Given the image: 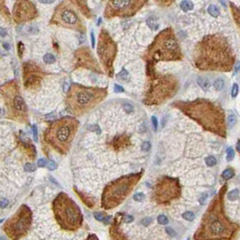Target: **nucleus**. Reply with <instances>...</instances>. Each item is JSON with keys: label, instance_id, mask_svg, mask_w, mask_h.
<instances>
[{"label": "nucleus", "instance_id": "1", "mask_svg": "<svg viewBox=\"0 0 240 240\" xmlns=\"http://www.w3.org/2000/svg\"><path fill=\"white\" fill-rule=\"evenodd\" d=\"M194 65L203 71L229 72L234 69L236 54L229 42L222 34H208L196 45Z\"/></svg>", "mask_w": 240, "mask_h": 240}, {"label": "nucleus", "instance_id": "2", "mask_svg": "<svg viewBox=\"0 0 240 240\" xmlns=\"http://www.w3.org/2000/svg\"><path fill=\"white\" fill-rule=\"evenodd\" d=\"M227 190L228 185H223L210 201L194 234V240H231L235 238L239 227L227 216L224 204Z\"/></svg>", "mask_w": 240, "mask_h": 240}, {"label": "nucleus", "instance_id": "3", "mask_svg": "<svg viewBox=\"0 0 240 240\" xmlns=\"http://www.w3.org/2000/svg\"><path fill=\"white\" fill-rule=\"evenodd\" d=\"M173 106L194 120L204 130L222 138L227 137L226 114L219 104L209 99H197L190 101H177Z\"/></svg>", "mask_w": 240, "mask_h": 240}, {"label": "nucleus", "instance_id": "4", "mask_svg": "<svg viewBox=\"0 0 240 240\" xmlns=\"http://www.w3.org/2000/svg\"><path fill=\"white\" fill-rule=\"evenodd\" d=\"M146 64L154 65L159 61H177L183 59L180 44L172 27L161 31L148 46L144 55Z\"/></svg>", "mask_w": 240, "mask_h": 240}, {"label": "nucleus", "instance_id": "5", "mask_svg": "<svg viewBox=\"0 0 240 240\" xmlns=\"http://www.w3.org/2000/svg\"><path fill=\"white\" fill-rule=\"evenodd\" d=\"M107 96V88L72 84L66 97V105L71 114L75 117H81L94 109Z\"/></svg>", "mask_w": 240, "mask_h": 240}, {"label": "nucleus", "instance_id": "6", "mask_svg": "<svg viewBox=\"0 0 240 240\" xmlns=\"http://www.w3.org/2000/svg\"><path fill=\"white\" fill-rule=\"evenodd\" d=\"M79 123L73 117H64L54 121L45 130L44 139L60 154H66L78 132Z\"/></svg>", "mask_w": 240, "mask_h": 240}, {"label": "nucleus", "instance_id": "7", "mask_svg": "<svg viewBox=\"0 0 240 240\" xmlns=\"http://www.w3.org/2000/svg\"><path fill=\"white\" fill-rule=\"evenodd\" d=\"M150 81L144 93L143 102L146 106H159L174 98L179 89L180 82L173 74L150 76Z\"/></svg>", "mask_w": 240, "mask_h": 240}, {"label": "nucleus", "instance_id": "8", "mask_svg": "<svg viewBox=\"0 0 240 240\" xmlns=\"http://www.w3.org/2000/svg\"><path fill=\"white\" fill-rule=\"evenodd\" d=\"M143 174L144 171L142 170L139 173L130 174L109 182L102 192L101 207L109 210L121 205L142 179Z\"/></svg>", "mask_w": 240, "mask_h": 240}, {"label": "nucleus", "instance_id": "9", "mask_svg": "<svg viewBox=\"0 0 240 240\" xmlns=\"http://www.w3.org/2000/svg\"><path fill=\"white\" fill-rule=\"evenodd\" d=\"M55 219L66 231H77L83 224V215L76 202L65 192H60L53 202Z\"/></svg>", "mask_w": 240, "mask_h": 240}, {"label": "nucleus", "instance_id": "10", "mask_svg": "<svg viewBox=\"0 0 240 240\" xmlns=\"http://www.w3.org/2000/svg\"><path fill=\"white\" fill-rule=\"evenodd\" d=\"M50 24L80 33L86 31L85 24L79 17L77 9L68 1H62L56 6Z\"/></svg>", "mask_w": 240, "mask_h": 240}, {"label": "nucleus", "instance_id": "11", "mask_svg": "<svg viewBox=\"0 0 240 240\" xmlns=\"http://www.w3.org/2000/svg\"><path fill=\"white\" fill-rule=\"evenodd\" d=\"M33 222V213L27 205H22L17 211L5 221L4 231L12 240H20L30 230Z\"/></svg>", "mask_w": 240, "mask_h": 240}, {"label": "nucleus", "instance_id": "12", "mask_svg": "<svg viewBox=\"0 0 240 240\" xmlns=\"http://www.w3.org/2000/svg\"><path fill=\"white\" fill-rule=\"evenodd\" d=\"M97 54L104 72L109 77H113L114 62L118 54V44L104 28L100 30L99 34Z\"/></svg>", "mask_w": 240, "mask_h": 240}, {"label": "nucleus", "instance_id": "13", "mask_svg": "<svg viewBox=\"0 0 240 240\" xmlns=\"http://www.w3.org/2000/svg\"><path fill=\"white\" fill-rule=\"evenodd\" d=\"M181 195V188L179 179L163 176L155 183L153 190L154 201L159 205H169Z\"/></svg>", "mask_w": 240, "mask_h": 240}, {"label": "nucleus", "instance_id": "14", "mask_svg": "<svg viewBox=\"0 0 240 240\" xmlns=\"http://www.w3.org/2000/svg\"><path fill=\"white\" fill-rule=\"evenodd\" d=\"M1 90L14 118L20 121H26L28 118V109L24 99L19 93L17 83L15 81H9L3 85Z\"/></svg>", "mask_w": 240, "mask_h": 240}, {"label": "nucleus", "instance_id": "15", "mask_svg": "<svg viewBox=\"0 0 240 240\" xmlns=\"http://www.w3.org/2000/svg\"><path fill=\"white\" fill-rule=\"evenodd\" d=\"M147 2L148 0H109L104 10V16L107 19L134 16Z\"/></svg>", "mask_w": 240, "mask_h": 240}, {"label": "nucleus", "instance_id": "16", "mask_svg": "<svg viewBox=\"0 0 240 240\" xmlns=\"http://www.w3.org/2000/svg\"><path fill=\"white\" fill-rule=\"evenodd\" d=\"M44 70L37 63L33 61H26L23 65V79L24 86L26 89L34 90L40 88L43 79Z\"/></svg>", "mask_w": 240, "mask_h": 240}, {"label": "nucleus", "instance_id": "17", "mask_svg": "<svg viewBox=\"0 0 240 240\" xmlns=\"http://www.w3.org/2000/svg\"><path fill=\"white\" fill-rule=\"evenodd\" d=\"M38 11L34 4L30 0H16L13 7V18L15 23L23 24L35 19Z\"/></svg>", "mask_w": 240, "mask_h": 240}, {"label": "nucleus", "instance_id": "18", "mask_svg": "<svg viewBox=\"0 0 240 240\" xmlns=\"http://www.w3.org/2000/svg\"><path fill=\"white\" fill-rule=\"evenodd\" d=\"M122 213H118L113 224L111 225L110 229H109V236H110V240H129L127 238V237L125 235V233L121 230L119 228L120 224H121V220L124 218V214H123V218H121Z\"/></svg>", "mask_w": 240, "mask_h": 240}, {"label": "nucleus", "instance_id": "19", "mask_svg": "<svg viewBox=\"0 0 240 240\" xmlns=\"http://www.w3.org/2000/svg\"><path fill=\"white\" fill-rule=\"evenodd\" d=\"M68 2L70 3L86 18H88V19L92 18L91 11H90L89 7L88 6L87 2L85 0H68Z\"/></svg>", "mask_w": 240, "mask_h": 240}, {"label": "nucleus", "instance_id": "20", "mask_svg": "<svg viewBox=\"0 0 240 240\" xmlns=\"http://www.w3.org/2000/svg\"><path fill=\"white\" fill-rule=\"evenodd\" d=\"M197 82L199 84V86L203 89V90H208L210 87V83L209 81V79L207 78H203V77H199L197 79Z\"/></svg>", "mask_w": 240, "mask_h": 240}, {"label": "nucleus", "instance_id": "21", "mask_svg": "<svg viewBox=\"0 0 240 240\" xmlns=\"http://www.w3.org/2000/svg\"><path fill=\"white\" fill-rule=\"evenodd\" d=\"M180 6L183 12H189L194 8V4L190 0H183L180 4Z\"/></svg>", "mask_w": 240, "mask_h": 240}, {"label": "nucleus", "instance_id": "22", "mask_svg": "<svg viewBox=\"0 0 240 240\" xmlns=\"http://www.w3.org/2000/svg\"><path fill=\"white\" fill-rule=\"evenodd\" d=\"M147 25L152 29V30H157L159 28V23L157 21V19L154 16H151L147 19L146 21Z\"/></svg>", "mask_w": 240, "mask_h": 240}, {"label": "nucleus", "instance_id": "23", "mask_svg": "<svg viewBox=\"0 0 240 240\" xmlns=\"http://www.w3.org/2000/svg\"><path fill=\"white\" fill-rule=\"evenodd\" d=\"M229 5H230V7H231V11H232V13H233V16H234V19H235V21H236V23H237V24L238 25H239V19H240V15H239V9L232 3V2H230L229 3Z\"/></svg>", "mask_w": 240, "mask_h": 240}, {"label": "nucleus", "instance_id": "24", "mask_svg": "<svg viewBox=\"0 0 240 240\" xmlns=\"http://www.w3.org/2000/svg\"><path fill=\"white\" fill-rule=\"evenodd\" d=\"M208 12L213 17H218L219 15V14H220L219 8L216 5H210L209 6V8H208Z\"/></svg>", "mask_w": 240, "mask_h": 240}, {"label": "nucleus", "instance_id": "25", "mask_svg": "<svg viewBox=\"0 0 240 240\" xmlns=\"http://www.w3.org/2000/svg\"><path fill=\"white\" fill-rule=\"evenodd\" d=\"M234 175H235V171L232 168H228L222 173V177L226 180H230L231 178L234 177Z\"/></svg>", "mask_w": 240, "mask_h": 240}, {"label": "nucleus", "instance_id": "26", "mask_svg": "<svg viewBox=\"0 0 240 240\" xmlns=\"http://www.w3.org/2000/svg\"><path fill=\"white\" fill-rule=\"evenodd\" d=\"M160 7H169L171 6L176 0H154Z\"/></svg>", "mask_w": 240, "mask_h": 240}, {"label": "nucleus", "instance_id": "27", "mask_svg": "<svg viewBox=\"0 0 240 240\" xmlns=\"http://www.w3.org/2000/svg\"><path fill=\"white\" fill-rule=\"evenodd\" d=\"M238 197H239V190H238V189H235V190H231L230 192H229V194H228V199L229 200H232V201L238 199Z\"/></svg>", "mask_w": 240, "mask_h": 240}, {"label": "nucleus", "instance_id": "28", "mask_svg": "<svg viewBox=\"0 0 240 240\" xmlns=\"http://www.w3.org/2000/svg\"><path fill=\"white\" fill-rule=\"evenodd\" d=\"M226 121H227V126H228L229 128H231L233 125H235L236 121H237V118H236L235 115H229V116H228V118H226Z\"/></svg>", "mask_w": 240, "mask_h": 240}, {"label": "nucleus", "instance_id": "29", "mask_svg": "<svg viewBox=\"0 0 240 240\" xmlns=\"http://www.w3.org/2000/svg\"><path fill=\"white\" fill-rule=\"evenodd\" d=\"M225 86V81L222 79H218L214 82V88L217 90H222Z\"/></svg>", "mask_w": 240, "mask_h": 240}, {"label": "nucleus", "instance_id": "30", "mask_svg": "<svg viewBox=\"0 0 240 240\" xmlns=\"http://www.w3.org/2000/svg\"><path fill=\"white\" fill-rule=\"evenodd\" d=\"M205 163L209 167H212V166H215L217 164V159L214 157V156H208L206 159H205Z\"/></svg>", "mask_w": 240, "mask_h": 240}, {"label": "nucleus", "instance_id": "31", "mask_svg": "<svg viewBox=\"0 0 240 240\" xmlns=\"http://www.w3.org/2000/svg\"><path fill=\"white\" fill-rule=\"evenodd\" d=\"M44 61L47 64H52L55 61V57L54 54H46L44 56Z\"/></svg>", "mask_w": 240, "mask_h": 240}, {"label": "nucleus", "instance_id": "32", "mask_svg": "<svg viewBox=\"0 0 240 240\" xmlns=\"http://www.w3.org/2000/svg\"><path fill=\"white\" fill-rule=\"evenodd\" d=\"M182 218L188 221H191L195 219V215L192 211H186L182 214Z\"/></svg>", "mask_w": 240, "mask_h": 240}, {"label": "nucleus", "instance_id": "33", "mask_svg": "<svg viewBox=\"0 0 240 240\" xmlns=\"http://www.w3.org/2000/svg\"><path fill=\"white\" fill-rule=\"evenodd\" d=\"M234 157H235V151H234V149L231 148V147H229L227 149V160L229 162H230V161H232L234 159Z\"/></svg>", "mask_w": 240, "mask_h": 240}, {"label": "nucleus", "instance_id": "34", "mask_svg": "<svg viewBox=\"0 0 240 240\" xmlns=\"http://www.w3.org/2000/svg\"><path fill=\"white\" fill-rule=\"evenodd\" d=\"M157 221L160 225H168L169 224V219H167L166 216L164 215H160L157 218Z\"/></svg>", "mask_w": 240, "mask_h": 240}, {"label": "nucleus", "instance_id": "35", "mask_svg": "<svg viewBox=\"0 0 240 240\" xmlns=\"http://www.w3.org/2000/svg\"><path fill=\"white\" fill-rule=\"evenodd\" d=\"M36 169V166L32 164V163H28L24 165V171L27 172V173H32V172H34Z\"/></svg>", "mask_w": 240, "mask_h": 240}, {"label": "nucleus", "instance_id": "36", "mask_svg": "<svg viewBox=\"0 0 240 240\" xmlns=\"http://www.w3.org/2000/svg\"><path fill=\"white\" fill-rule=\"evenodd\" d=\"M133 198H134V199H135V201L140 202V201H143V200H144V194L142 193V192H138V193H135V194L134 195Z\"/></svg>", "mask_w": 240, "mask_h": 240}, {"label": "nucleus", "instance_id": "37", "mask_svg": "<svg viewBox=\"0 0 240 240\" xmlns=\"http://www.w3.org/2000/svg\"><path fill=\"white\" fill-rule=\"evenodd\" d=\"M105 217H106V215L104 212H95L94 213V218L99 221H102Z\"/></svg>", "mask_w": 240, "mask_h": 240}, {"label": "nucleus", "instance_id": "38", "mask_svg": "<svg viewBox=\"0 0 240 240\" xmlns=\"http://www.w3.org/2000/svg\"><path fill=\"white\" fill-rule=\"evenodd\" d=\"M238 85L237 83H235V84L233 85V87H232L231 96H232L233 98H236L237 95H238Z\"/></svg>", "mask_w": 240, "mask_h": 240}, {"label": "nucleus", "instance_id": "39", "mask_svg": "<svg viewBox=\"0 0 240 240\" xmlns=\"http://www.w3.org/2000/svg\"><path fill=\"white\" fill-rule=\"evenodd\" d=\"M117 77L119 78L120 79H125L128 77V72H127L126 70H121L119 73L117 75Z\"/></svg>", "mask_w": 240, "mask_h": 240}, {"label": "nucleus", "instance_id": "40", "mask_svg": "<svg viewBox=\"0 0 240 240\" xmlns=\"http://www.w3.org/2000/svg\"><path fill=\"white\" fill-rule=\"evenodd\" d=\"M17 48H18V55H19L20 58H22L23 54H24V45L22 44V42H19Z\"/></svg>", "mask_w": 240, "mask_h": 240}, {"label": "nucleus", "instance_id": "41", "mask_svg": "<svg viewBox=\"0 0 240 240\" xmlns=\"http://www.w3.org/2000/svg\"><path fill=\"white\" fill-rule=\"evenodd\" d=\"M115 142H118V144H114V145H115V147H117V146H118V148H120L121 146H125V139L124 138L123 140H121L120 138H118V139H116L115 140Z\"/></svg>", "mask_w": 240, "mask_h": 240}, {"label": "nucleus", "instance_id": "42", "mask_svg": "<svg viewBox=\"0 0 240 240\" xmlns=\"http://www.w3.org/2000/svg\"><path fill=\"white\" fill-rule=\"evenodd\" d=\"M142 150L144 151V152H147V151H149L150 150V148H151V144L149 143V142H144L143 144H142Z\"/></svg>", "mask_w": 240, "mask_h": 240}, {"label": "nucleus", "instance_id": "43", "mask_svg": "<svg viewBox=\"0 0 240 240\" xmlns=\"http://www.w3.org/2000/svg\"><path fill=\"white\" fill-rule=\"evenodd\" d=\"M47 166H48L49 170H51V171H54V170H55L57 168V164L54 161H49L47 163Z\"/></svg>", "mask_w": 240, "mask_h": 240}, {"label": "nucleus", "instance_id": "44", "mask_svg": "<svg viewBox=\"0 0 240 240\" xmlns=\"http://www.w3.org/2000/svg\"><path fill=\"white\" fill-rule=\"evenodd\" d=\"M32 129H33L34 139L35 142H37V141H38V133H37V127H36V125H34L32 126Z\"/></svg>", "mask_w": 240, "mask_h": 240}, {"label": "nucleus", "instance_id": "45", "mask_svg": "<svg viewBox=\"0 0 240 240\" xmlns=\"http://www.w3.org/2000/svg\"><path fill=\"white\" fill-rule=\"evenodd\" d=\"M8 203H9V201H8L7 199H2L0 200V208H1V209H5V208H6V207L8 206Z\"/></svg>", "mask_w": 240, "mask_h": 240}, {"label": "nucleus", "instance_id": "46", "mask_svg": "<svg viewBox=\"0 0 240 240\" xmlns=\"http://www.w3.org/2000/svg\"><path fill=\"white\" fill-rule=\"evenodd\" d=\"M37 165H38V167H42V168L43 167H45L47 165V162L44 159H39L37 161Z\"/></svg>", "mask_w": 240, "mask_h": 240}, {"label": "nucleus", "instance_id": "47", "mask_svg": "<svg viewBox=\"0 0 240 240\" xmlns=\"http://www.w3.org/2000/svg\"><path fill=\"white\" fill-rule=\"evenodd\" d=\"M123 219H124V221H125V223H130V222H132V221L134 220V218H133L131 215H127V214H125V215H124Z\"/></svg>", "mask_w": 240, "mask_h": 240}, {"label": "nucleus", "instance_id": "48", "mask_svg": "<svg viewBox=\"0 0 240 240\" xmlns=\"http://www.w3.org/2000/svg\"><path fill=\"white\" fill-rule=\"evenodd\" d=\"M124 109H125V110L126 113H131L133 111V109H134L133 107L130 104H128V103L124 104Z\"/></svg>", "mask_w": 240, "mask_h": 240}, {"label": "nucleus", "instance_id": "49", "mask_svg": "<svg viewBox=\"0 0 240 240\" xmlns=\"http://www.w3.org/2000/svg\"><path fill=\"white\" fill-rule=\"evenodd\" d=\"M152 124H153V127H154V130H157V127H158V121L157 118L155 117H152Z\"/></svg>", "mask_w": 240, "mask_h": 240}, {"label": "nucleus", "instance_id": "50", "mask_svg": "<svg viewBox=\"0 0 240 240\" xmlns=\"http://www.w3.org/2000/svg\"><path fill=\"white\" fill-rule=\"evenodd\" d=\"M124 89L120 86V85H118V84H115L114 86V91L117 92V93H121V92H124Z\"/></svg>", "mask_w": 240, "mask_h": 240}, {"label": "nucleus", "instance_id": "51", "mask_svg": "<svg viewBox=\"0 0 240 240\" xmlns=\"http://www.w3.org/2000/svg\"><path fill=\"white\" fill-rule=\"evenodd\" d=\"M0 11L4 12V13H8V11H6L5 5V0H0Z\"/></svg>", "mask_w": 240, "mask_h": 240}, {"label": "nucleus", "instance_id": "52", "mask_svg": "<svg viewBox=\"0 0 240 240\" xmlns=\"http://www.w3.org/2000/svg\"><path fill=\"white\" fill-rule=\"evenodd\" d=\"M151 222H152V219H151V218H145V219H144L142 220L141 223H142L144 226H148Z\"/></svg>", "mask_w": 240, "mask_h": 240}, {"label": "nucleus", "instance_id": "53", "mask_svg": "<svg viewBox=\"0 0 240 240\" xmlns=\"http://www.w3.org/2000/svg\"><path fill=\"white\" fill-rule=\"evenodd\" d=\"M111 219H112V217H111V216H107V217H105V218H104V219H103V222H104V224H105V225H109V222H110V220H111Z\"/></svg>", "mask_w": 240, "mask_h": 240}, {"label": "nucleus", "instance_id": "54", "mask_svg": "<svg viewBox=\"0 0 240 240\" xmlns=\"http://www.w3.org/2000/svg\"><path fill=\"white\" fill-rule=\"evenodd\" d=\"M86 240H99V238L97 237V235H95V234H91V235H89V236L86 238Z\"/></svg>", "mask_w": 240, "mask_h": 240}, {"label": "nucleus", "instance_id": "55", "mask_svg": "<svg viewBox=\"0 0 240 240\" xmlns=\"http://www.w3.org/2000/svg\"><path fill=\"white\" fill-rule=\"evenodd\" d=\"M166 231L168 232V234L172 237H174L175 236V232L171 229V228H166Z\"/></svg>", "mask_w": 240, "mask_h": 240}, {"label": "nucleus", "instance_id": "56", "mask_svg": "<svg viewBox=\"0 0 240 240\" xmlns=\"http://www.w3.org/2000/svg\"><path fill=\"white\" fill-rule=\"evenodd\" d=\"M55 0H39V2L40 3H42V4H52V3H54Z\"/></svg>", "mask_w": 240, "mask_h": 240}, {"label": "nucleus", "instance_id": "57", "mask_svg": "<svg viewBox=\"0 0 240 240\" xmlns=\"http://www.w3.org/2000/svg\"><path fill=\"white\" fill-rule=\"evenodd\" d=\"M91 43H92V48L95 47V36H94V33L91 32Z\"/></svg>", "mask_w": 240, "mask_h": 240}, {"label": "nucleus", "instance_id": "58", "mask_svg": "<svg viewBox=\"0 0 240 240\" xmlns=\"http://www.w3.org/2000/svg\"><path fill=\"white\" fill-rule=\"evenodd\" d=\"M237 149H238V152H239V141H238V144H237Z\"/></svg>", "mask_w": 240, "mask_h": 240}, {"label": "nucleus", "instance_id": "59", "mask_svg": "<svg viewBox=\"0 0 240 240\" xmlns=\"http://www.w3.org/2000/svg\"><path fill=\"white\" fill-rule=\"evenodd\" d=\"M0 240H6L5 237H0Z\"/></svg>", "mask_w": 240, "mask_h": 240}, {"label": "nucleus", "instance_id": "60", "mask_svg": "<svg viewBox=\"0 0 240 240\" xmlns=\"http://www.w3.org/2000/svg\"><path fill=\"white\" fill-rule=\"evenodd\" d=\"M1 222H3V220H0V223H1Z\"/></svg>", "mask_w": 240, "mask_h": 240}]
</instances>
